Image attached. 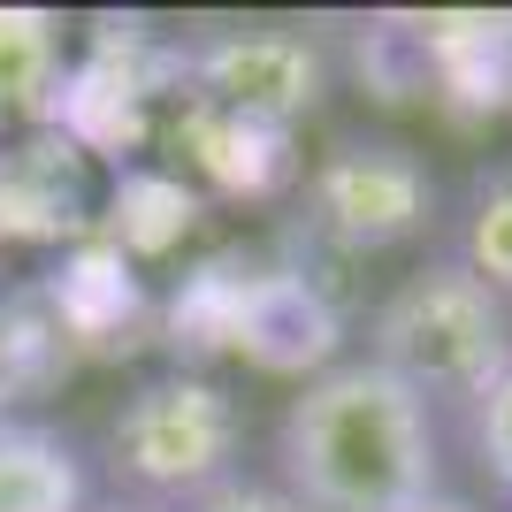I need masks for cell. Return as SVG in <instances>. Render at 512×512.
I'll return each mask as SVG.
<instances>
[{"label": "cell", "mask_w": 512, "mask_h": 512, "mask_svg": "<svg viewBox=\"0 0 512 512\" xmlns=\"http://www.w3.org/2000/svg\"><path fill=\"white\" fill-rule=\"evenodd\" d=\"M276 482L306 512H406L444 490L436 406L367 360H337L291 390L276 421Z\"/></svg>", "instance_id": "cell-1"}, {"label": "cell", "mask_w": 512, "mask_h": 512, "mask_svg": "<svg viewBox=\"0 0 512 512\" xmlns=\"http://www.w3.org/2000/svg\"><path fill=\"white\" fill-rule=\"evenodd\" d=\"M367 360L436 413H467L512 367V306L459 260H421L367 314Z\"/></svg>", "instance_id": "cell-2"}, {"label": "cell", "mask_w": 512, "mask_h": 512, "mask_svg": "<svg viewBox=\"0 0 512 512\" xmlns=\"http://www.w3.org/2000/svg\"><path fill=\"white\" fill-rule=\"evenodd\" d=\"M237 459H245V406L199 367H169L138 383L123 413L107 421V467L115 482L138 490L130 505L153 512H184L207 490L237 482Z\"/></svg>", "instance_id": "cell-3"}, {"label": "cell", "mask_w": 512, "mask_h": 512, "mask_svg": "<svg viewBox=\"0 0 512 512\" xmlns=\"http://www.w3.org/2000/svg\"><path fill=\"white\" fill-rule=\"evenodd\" d=\"M436 222V176L406 146H352L321 153L306 176V237L329 253H390Z\"/></svg>", "instance_id": "cell-4"}, {"label": "cell", "mask_w": 512, "mask_h": 512, "mask_svg": "<svg viewBox=\"0 0 512 512\" xmlns=\"http://www.w3.org/2000/svg\"><path fill=\"white\" fill-rule=\"evenodd\" d=\"M184 85H192V100L222 107L237 123L291 138L321 107L329 69L306 31H214V39L184 46Z\"/></svg>", "instance_id": "cell-5"}, {"label": "cell", "mask_w": 512, "mask_h": 512, "mask_svg": "<svg viewBox=\"0 0 512 512\" xmlns=\"http://www.w3.org/2000/svg\"><path fill=\"white\" fill-rule=\"evenodd\" d=\"M85 153L62 130H31L0 146V237L8 245H77L85 222Z\"/></svg>", "instance_id": "cell-6"}, {"label": "cell", "mask_w": 512, "mask_h": 512, "mask_svg": "<svg viewBox=\"0 0 512 512\" xmlns=\"http://www.w3.org/2000/svg\"><path fill=\"white\" fill-rule=\"evenodd\" d=\"M337 337H344V321L306 268H253L245 321H237V352L253 367L314 383L321 367H337Z\"/></svg>", "instance_id": "cell-7"}, {"label": "cell", "mask_w": 512, "mask_h": 512, "mask_svg": "<svg viewBox=\"0 0 512 512\" xmlns=\"http://www.w3.org/2000/svg\"><path fill=\"white\" fill-rule=\"evenodd\" d=\"M46 306H54V321H62V337L77 344V352H92V344H115L130 329V321L146 314V291H138V268H130L115 245H107L100 230L77 237L62 253V268H54V283L39 291Z\"/></svg>", "instance_id": "cell-8"}, {"label": "cell", "mask_w": 512, "mask_h": 512, "mask_svg": "<svg viewBox=\"0 0 512 512\" xmlns=\"http://www.w3.org/2000/svg\"><path fill=\"white\" fill-rule=\"evenodd\" d=\"M176 146L192 153V169L207 176V184H222V192H237V199H268L283 176H291V153H283L291 138L237 123V115H222V107H207V100H184Z\"/></svg>", "instance_id": "cell-9"}, {"label": "cell", "mask_w": 512, "mask_h": 512, "mask_svg": "<svg viewBox=\"0 0 512 512\" xmlns=\"http://www.w3.org/2000/svg\"><path fill=\"white\" fill-rule=\"evenodd\" d=\"M0 512H92L77 444L39 421H0Z\"/></svg>", "instance_id": "cell-10"}, {"label": "cell", "mask_w": 512, "mask_h": 512, "mask_svg": "<svg viewBox=\"0 0 512 512\" xmlns=\"http://www.w3.org/2000/svg\"><path fill=\"white\" fill-rule=\"evenodd\" d=\"M192 222H199V192L176 169H123V184H115V199H107L100 237L138 268V260L176 253V245L192 237Z\"/></svg>", "instance_id": "cell-11"}, {"label": "cell", "mask_w": 512, "mask_h": 512, "mask_svg": "<svg viewBox=\"0 0 512 512\" xmlns=\"http://www.w3.org/2000/svg\"><path fill=\"white\" fill-rule=\"evenodd\" d=\"M62 23L46 8H0V115H23V123H54V100H62Z\"/></svg>", "instance_id": "cell-12"}, {"label": "cell", "mask_w": 512, "mask_h": 512, "mask_svg": "<svg viewBox=\"0 0 512 512\" xmlns=\"http://www.w3.org/2000/svg\"><path fill=\"white\" fill-rule=\"evenodd\" d=\"M69 360H77V344L62 337V321H54V306L39 291L0 299V421H8V406L39 398Z\"/></svg>", "instance_id": "cell-13"}, {"label": "cell", "mask_w": 512, "mask_h": 512, "mask_svg": "<svg viewBox=\"0 0 512 512\" xmlns=\"http://www.w3.org/2000/svg\"><path fill=\"white\" fill-rule=\"evenodd\" d=\"M245 291H253V268H245L237 253H222V260H207V268H192V276L176 283V299H169L176 344H192V352H237Z\"/></svg>", "instance_id": "cell-14"}, {"label": "cell", "mask_w": 512, "mask_h": 512, "mask_svg": "<svg viewBox=\"0 0 512 512\" xmlns=\"http://www.w3.org/2000/svg\"><path fill=\"white\" fill-rule=\"evenodd\" d=\"M459 268L482 276L497 299L512 306V176H482L467 199V222H459Z\"/></svg>", "instance_id": "cell-15"}, {"label": "cell", "mask_w": 512, "mask_h": 512, "mask_svg": "<svg viewBox=\"0 0 512 512\" xmlns=\"http://www.w3.org/2000/svg\"><path fill=\"white\" fill-rule=\"evenodd\" d=\"M467 444H474L482 482H490L497 497H512V367L467 406Z\"/></svg>", "instance_id": "cell-16"}, {"label": "cell", "mask_w": 512, "mask_h": 512, "mask_svg": "<svg viewBox=\"0 0 512 512\" xmlns=\"http://www.w3.org/2000/svg\"><path fill=\"white\" fill-rule=\"evenodd\" d=\"M184 512H306V505L283 490V482H253V474H237V482L207 490L199 505H184Z\"/></svg>", "instance_id": "cell-17"}, {"label": "cell", "mask_w": 512, "mask_h": 512, "mask_svg": "<svg viewBox=\"0 0 512 512\" xmlns=\"http://www.w3.org/2000/svg\"><path fill=\"white\" fill-rule=\"evenodd\" d=\"M406 512H482L474 497H451V490H428L421 505H406Z\"/></svg>", "instance_id": "cell-18"}, {"label": "cell", "mask_w": 512, "mask_h": 512, "mask_svg": "<svg viewBox=\"0 0 512 512\" xmlns=\"http://www.w3.org/2000/svg\"><path fill=\"white\" fill-rule=\"evenodd\" d=\"M107 512H153V505H107Z\"/></svg>", "instance_id": "cell-19"}]
</instances>
